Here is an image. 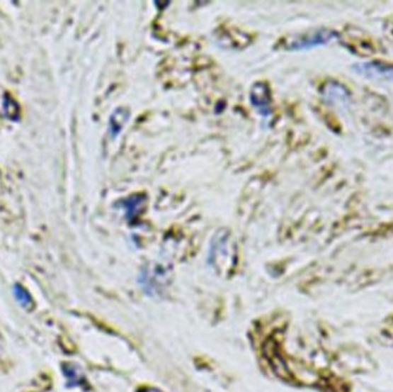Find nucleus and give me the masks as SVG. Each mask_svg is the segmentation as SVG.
<instances>
[{
    "instance_id": "f257e3e1",
    "label": "nucleus",
    "mask_w": 393,
    "mask_h": 392,
    "mask_svg": "<svg viewBox=\"0 0 393 392\" xmlns=\"http://www.w3.org/2000/svg\"><path fill=\"white\" fill-rule=\"evenodd\" d=\"M334 37H335L334 31L322 29V30L314 31V33L304 35V36L293 37L292 40L287 42V46L290 50L311 49L314 46L328 43Z\"/></svg>"
},
{
    "instance_id": "f03ea898",
    "label": "nucleus",
    "mask_w": 393,
    "mask_h": 392,
    "mask_svg": "<svg viewBox=\"0 0 393 392\" xmlns=\"http://www.w3.org/2000/svg\"><path fill=\"white\" fill-rule=\"evenodd\" d=\"M251 103L260 111L262 116H268L269 94L268 89L263 83H256L251 91Z\"/></svg>"
},
{
    "instance_id": "7ed1b4c3",
    "label": "nucleus",
    "mask_w": 393,
    "mask_h": 392,
    "mask_svg": "<svg viewBox=\"0 0 393 392\" xmlns=\"http://www.w3.org/2000/svg\"><path fill=\"white\" fill-rule=\"evenodd\" d=\"M62 371H64V377L67 380V386L69 388H75V386H81L84 381V375L81 368L75 364H64L62 365Z\"/></svg>"
},
{
    "instance_id": "20e7f679",
    "label": "nucleus",
    "mask_w": 393,
    "mask_h": 392,
    "mask_svg": "<svg viewBox=\"0 0 393 392\" xmlns=\"http://www.w3.org/2000/svg\"><path fill=\"white\" fill-rule=\"evenodd\" d=\"M13 295L18 304L21 305L25 310H33L35 307V301L31 297L30 293L21 284H14L13 286Z\"/></svg>"
},
{
    "instance_id": "39448f33",
    "label": "nucleus",
    "mask_w": 393,
    "mask_h": 392,
    "mask_svg": "<svg viewBox=\"0 0 393 392\" xmlns=\"http://www.w3.org/2000/svg\"><path fill=\"white\" fill-rule=\"evenodd\" d=\"M359 72L361 73L366 74L368 77H393V70L390 68L382 67L380 65H363L361 67H359Z\"/></svg>"
},
{
    "instance_id": "423d86ee",
    "label": "nucleus",
    "mask_w": 393,
    "mask_h": 392,
    "mask_svg": "<svg viewBox=\"0 0 393 392\" xmlns=\"http://www.w3.org/2000/svg\"><path fill=\"white\" fill-rule=\"evenodd\" d=\"M129 114L127 112H121V116H120V119H116V116H114V120L112 119L110 121V131L112 136L115 137L118 136L120 131H121V128H123V125H125V121L128 119Z\"/></svg>"
},
{
    "instance_id": "0eeeda50",
    "label": "nucleus",
    "mask_w": 393,
    "mask_h": 392,
    "mask_svg": "<svg viewBox=\"0 0 393 392\" xmlns=\"http://www.w3.org/2000/svg\"><path fill=\"white\" fill-rule=\"evenodd\" d=\"M138 392H164V391H162V390H160V389H156V388H149V386H147V388H143V389H140L139 391Z\"/></svg>"
}]
</instances>
